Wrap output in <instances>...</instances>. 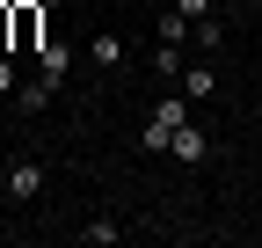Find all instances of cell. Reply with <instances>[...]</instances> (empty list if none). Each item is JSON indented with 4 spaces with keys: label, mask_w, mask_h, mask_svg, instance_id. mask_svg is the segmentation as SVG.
<instances>
[{
    "label": "cell",
    "mask_w": 262,
    "mask_h": 248,
    "mask_svg": "<svg viewBox=\"0 0 262 248\" xmlns=\"http://www.w3.org/2000/svg\"><path fill=\"white\" fill-rule=\"evenodd\" d=\"M189 110H196L189 95H160V110L146 117V132H139V146H146V153H168V139L182 132V124H189Z\"/></svg>",
    "instance_id": "cell-1"
},
{
    "label": "cell",
    "mask_w": 262,
    "mask_h": 248,
    "mask_svg": "<svg viewBox=\"0 0 262 248\" xmlns=\"http://www.w3.org/2000/svg\"><path fill=\"white\" fill-rule=\"evenodd\" d=\"M0 190H8L15 204H37V197H44V168H37V161H8V175H0Z\"/></svg>",
    "instance_id": "cell-2"
},
{
    "label": "cell",
    "mask_w": 262,
    "mask_h": 248,
    "mask_svg": "<svg viewBox=\"0 0 262 248\" xmlns=\"http://www.w3.org/2000/svg\"><path fill=\"white\" fill-rule=\"evenodd\" d=\"M66 73H73V51H66V44H44V51H37V80L58 95V88H66Z\"/></svg>",
    "instance_id": "cell-3"
},
{
    "label": "cell",
    "mask_w": 262,
    "mask_h": 248,
    "mask_svg": "<svg viewBox=\"0 0 262 248\" xmlns=\"http://www.w3.org/2000/svg\"><path fill=\"white\" fill-rule=\"evenodd\" d=\"M15 51H44V8H15Z\"/></svg>",
    "instance_id": "cell-4"
},
{
    "label": "cell",
    "mask_w": 262,
    "mask_h": 248,
    "mask_svg": "<svg viewBox=\"0 0 262 248\" xmlns=\"http://www.w3.org/2000/svg\"><path fill=\"white\" fill-rule=\"evenodd\" d=\"M204 153H211V139L196 132V124H182V132L168 139V161H182V168H189V161H204Z\"/></svg>",
    "instance_id": "cell-5"
},
{
    "label": "cell",
    "mask_w": 262,
    "mask_h": 248,
    "mask_svg": "<svg viewBox=\"0 0 262 248\" xmlns=\"http://www.w3.org/2000/svg\"><path fill=\"white\" fill-rule=\"evenodd\" d=\"M182 95L189 102H211L219 95V66H182Z\"/></svg>",
    "instance_id": "cell-6"
},
{
    "label": "cell",
    "mask_w": 262,
    "mask_h": 248,
    "mask_svg": "<svg viewBox=\"0 0 262 248\" xmlns=\"http://www.w3.org/2000/svg\"><path fill=\"white\" fill-rule=\"evenodd\" d=\"M160 44H196V22L182 8H168V15H160Z\"/></svg>",
    "instance_id": "cell-7"
},
{
    "label": "cell",
    "mask_w": 262,
    "mask_h": 248,
    "mask_svg": "<svg viewBox=\"0 0 262 248\" xmlns=\"http://www.w3.org/2000/svg\"><path fill=\"white\" fill-rule=\"evenodd\" d=\"M88 58H95V66H124V58H131V51H124V37H110V29H102V37H95V44H88Z\"/></svg>",
    "instance_id": "cell-8"
},
{
    "label": "cell",
    "mask_w": 262,
    "mask_h": 248,
    "mask_svg": "<svg viewBox=\"0 0 262 248\" xmlns=\"http://www.w3.org/2000/svg\"><path fill=\"white\" fill-rule=\"evenodd\" d=\"M182 66H189V58H182V44H160V51H153V73H168V80H182Z\"/></svg>",
    "instance_id": "cell-9"
},
{
    "label": "cell",
    "mask_w": 262,
    "mask_h": 248,
    "mask_svg": "<svg viewBox=\"0 0 262 248\" xmlns=\"http://www.w3.org/2000/svg\"><path fill=\"white\" fill-rule=\"evenodd\" d=\"M117 234H124V226H110V219H95V226H80V241H95V248H110Z\"/></svg>",
    "instance_id": "cell-10"
},
{
    "label": "cell",
    "mask_w": 262,
    "mask_h": 248,
    "mask_svg": "<svg viewBox=\"0 0 262 248\" xmlns=\"http://www.w3.org/2000/svg\"><path fill=\"white\" fill-rule=\"evenodd\" d=\"M0 95H15V51H0Z\"/></svg>",
    "instance_id": "cell-11"
},
{
    "label": "cell",
    "mask_w": 262,
    "mask_h": 248,
    "mask_svg": "<svg viewBox=\"0 0 262 248\" xmlns=\"http://www.w3.org/2000/svg\"><path fill=\"white\" fill-rule=\"evenodd\" d=\"M175 8H182L189 22H204V15H211V0H175Z\"/></svg>",
    "instance_id": "cell-12"
}]
</instances>
